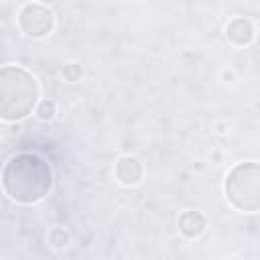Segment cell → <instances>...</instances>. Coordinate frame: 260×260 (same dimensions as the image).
I'll return each mask as SVG.
<instances>
[{"mask_svg": "<svg viewBox=\"0 0 260 260\" xmlns=\"http://www.w3.org/2000/svg\"><path fill=\"white\" fill-rule=\"evenodd\" d=\"M53 187L51 165L35 152H18L10 156L2 167L4 195L20 205H32L43 201Z\"/></svg>", "mask_w": 260, "mask_h": 260, "instance_id": "cell-1", "label": "cell"}, {"mask_svg": "<svg viewBox=\"0 0 260 260\" xmlns=\"http://www.w3.org/2000/svg\"><path fill=\"white\" fill-rule=\"evenodd\" d=\"M39 79L20 65L0 69V118L4 122L24 120L41 102Z\"/></svg>", "mask_w": 260, "mask_h": 260, "instance_id": "cell-2", "label": "cell"}, {"mask_svg": "<svg viewBox=\"0 0 260 260\" xmlns=\"http://www.w3.org/2000/svg\"><path fill=\"white\" fill-rule=\"evenodd\" d=\"M228 203L242 213L260 211V162L244 160L234 165L223 179Z\"/></svg>", "mask_w": 260, "mask_h": 260, "instance_id": "cell-3", "label": "cell"}, {"mask_svg": "<svg viewBox=\"0 0 260 260\" xmlns=\"http://www.w3.org/2000/svg\"><path fill=\"white\" fill-rule=\"evenodd\" d=\"M18 30L28 39H45L55 28V14L41 2H26L16 14Z\"/></svg>", "mask_w": 260, "mask_h": 260, "instance_id": "cell-4", "label": "cell"}, {"mask_svg": "<svg viewBox=\"0 0 260 260\" xmlns=\"http://www.w3.org/2000/svg\"><path fill=\"white\" fill-rule=\"evenodd\" d=\"M223 35H225L228 43H232L234 47H248L256 41L254 22L246 16H234L232 20H228Z\"/></svg>", "mask_w": 260, "mask_h": 260, "instance_id": "cell-5", "label": "cell"}, {"mask_svg": "<svg viewBox=\"0 0 260 260\" xmlns=\"http://www.w3.org/2000/svg\"><path fill=\"white\" fill-rule=\"evenodd\" d=\"M114 177H116V181H118L120 185H124V187H134V185H138V183L142 181V177H144V167H142V162H140L136 156L124 154V156H120V158L116 160V165H114Z\"/></svg>", "mask_w": 260, "mask_h": 260, "instance_id": "cell-6", "label": "cell"}, {"mask_svg": "<svg viewBox=\"0 0 260 260\" xmlns=\"http://www.w3.org/2000/svg\"><path fill=\"white\" fill-rule=\"evenodd\" d=\"M179 232L187 238V240H195L199 238L205 228H207V219L201 211H195V209H187V211H181L179 215Z\"/></svg>", "mask_w": 260, "mask_h": 260, "instance_id": "cell-7", "label": "cell"}, {"mask_svg": "<svg viewBox=\"0 0 260 260\" xmlns=\"http://www.w3.org/2000/svg\"><path fill=\"white\" fill-rule=\"evenodd\" d=\"M47 238H49V244H51L53 248H67V246H69V242H71L69 232H67L65 228H61V225L51 228Z\"/></svg>", "mask_w": 260, "mask_h": 260, "instance_id": "cell-8", "label": "cell"}, {"mask_svg": "<svg viewBox=\"0 0 260 260\" xmlns=\"http://www.w3.org/2000/svg\"><path fill=\"white\" fill-rule=\"evenodd\" d=\"M35 114H37L39 120L49 122V120H53L55 114H57V104H55L53 100H41V102L37 104V108H35Z\"/></svg>", "mask_w": 260, "mask_h": 260, "instance_id": "cell-9", "label": "cell"}, {"mask_svg": "<svg viewBox=\"0 0 260 260\" xmlns=\"http://www.w3.org/2000/svg\"><path fill=\"white\" fill-rule=\"evenodd\" d=\"M61 73H63V77L67 79V81H79L81 79V65L79 63H69V65H65L63 69H61Z\"/></svg>", "mask_w": 260, "mask_h": 260, "instance_id": "cell-10", "label": "cell"}, {"mask_svg": "<svg viewBox=\"0 0 260 260\" xmlns=\"http://www.w3.org/2000/svg\"><path fill=\"white\" fill-rule=\"evenodd\" d=\"M221 77L228 81V79H234V73H232V71H223V73H221Z\"/></svg>", "mask_w": 260, "mask_h": 260, "instance_id": "cell-11", "label": "cell"}, {"mask_svg": "<svg viewBox=\"0 0 260 260\" xmlns=\"http://www.w3.org/2000/svg\"><path fill=\"white\" fill-rule=\"evenodd\" d=\"M37 2H41V4H45V6H49V4H53V2H57V0H37Z\"/></svg>", "mask_w": 260, "mask_h": 260, "instance_id": "cell-12", "label": "cell"}, {"mask_svg": "<svg viewBox=\"0 0 260 260\" xmlns=\"http://www.w3.org/2000/svg\"><path fill=\"white\" fill-rule=\"evenodd\" d=\"M256 43L260 45V32H256Z\"/></svg>", "mask_w": 260, "mask_h": 260, "instance_id": "cell-13", "label": "cell"}]
</instances>
